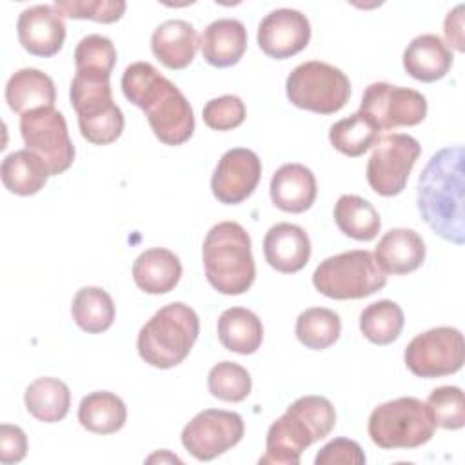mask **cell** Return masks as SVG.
Here are the masks:
<instances>
[{"instance_id":"1","label":"cell","mask_w":465,"mask_h":465,"mask_svg":"<svg viewBox=\"0 0 465 465\" xmlns=\"http://www.w3.org/2000/svg\"><path fill=\"white\" fill-rule=\"evenodd\" d=\"M124 96L140 107L154 133L165 145L185 143L194 131L193 107L183 93L153 64L134 62L122 74Z\"/></svg>"},{"instance_id":"2","label":"cell","mask_w":465,"mask_h":465,"mask_svg":"<svg viewBox=\"0 0 465 465\" xmlns=\"http://www.w3.org/2000/svg\"><path fill=\"white\" fill-rule=\"evenodd\" d=\"M418 211L443 240L461 245L463 227V147H443L430 156L418 180Z\"/></svg>"},{"instance_id":"3","label":"cell","mask_w":465,"mask_h":465,"mask_svg":"<svg viewBox=\"0 0 465 465\" xmlns=\"http://www.w3.org/2000/svg\"><path fill=\"white\" fill-rule=\"evenodd\" d=\"M336 411L323 396H302L271 423L265 438V454L260 463L298 465L302 452L314 441L331 434Z\"/></svg>"},{"instance_id":"4","label":"cell","mask_w":465,"mask_h":465,"mask_svg":"<svg viewBox=\"0 0 465 465\" xmlns=\"http://www.w3.org/2000/svg\"><path fill=\"white\" fill-rule=\"evenodd\" d=\"M207 282L222 294L234 296L251 289L256 267L251 238L236 222H220L209 229L202 245Z\"/></svg>"},{"instance_id":"5","label":"cell","mask_w":465,"mask_h":465,"mask_svg":"<svg viewBox=\"0 0 465 465\" xmlns=\"http://www.w3.org/2000/svg\"><path fill=\"white\" fill-rule=\"evenodd\" d=\"M200 332L198 314L182 302L163 305L140 329L136 349L140 358L156 369L182 363Z\"/></svg>"},{"instance_id":"6","label":"cell","mask_w":465,"mask_h":465,"mask_svg":"<svg viewBox=\"0 0 465 465\" xmlns=\"http://www.w3.org/2000/svg\"><path fill=\"white\" fill-rule=\"evenodd\" d=\"M71 105L78 116L82 136L94 145H107L120 138L125 120L113 100L107 76L74 73L69 89Z\"/></svg>"},{"instance_id":"7","label":"cell","mask_w":465,"mask_h":465,"mask_svg":"<svg viewBox=\"0 0 465 465\" xmlns=\"http://www.w3.org/2000/svg\"><path fill=\"white\" fill-rule=\"evenodd\" d=\"M387 274L371 251L354 249L325 258L312 274L318 292L332 300H360L383 289Z\"/></svg>"},{"instance_id":"8","label":"cell","mask_w":465,"mask_h":465,"mask_svg":"<svg viewBox=\"0 0 465 465\" xmlns=\"http://www.w3.org/2000/svg\"><path fill=\"white\" fill-rule=\"evenodd\" d=\"M434 421L418 398L403 396L378 405L369 416V436L381 449H416L434 436Z\"/></svg>"},{"instance_id":"9","label":"cell","mask_w":465,"mask_h":465,"mask_svg":"<svg viewBox=\"0 0 465 465\" xmlns=\"http://www.w3.org/2000/svg\"><path fill=\"white\" fill-rule=\"evenodd\" d=\"M285 93L289 102L300 109L332 114L349 102L351 82L341 69L311 60L296 65L289 73Z\"/></svg>"},{"instance_id":"10","label":"cell","mask_w":465,"mask_h":465,"mask_svg":"<svg viewBox=\"0 0 465 465\" xmlns=\"http://www.w3.org/2000/svg\"><path fill=\"white\" fill-rule=\"evenodd\" d=\"M420 154L421 145L411 134L392 133L381 136L367 162L365 174L371 189L381 196L400 194Z\"/></svg>"},{"instance_id":"11","label":"cell","mask_w":465,"mask_h":465,"mask_svg":"<svg viewBox=\"0 0 465 465\" xmlns=\"http://www.w3.org/2000/svg\"><path fill=\"white\" fill-rule=\"evenodd\" d=\"M403 360L407 369L420 378H440L454 374L463 367V334L454 327H434L414 336Z\"/></svg>"},{"instance_id":"12","label":"cell","mask_w":465,"mask_h":465,"mask_svg":"<svg viewBox=\"0 0 465 465\" xmlns=\"http://www.w3.org/2000/svg\"><path fill=\"white\" fill-rule=\"evenodd\" d=\"M20 134L25 149L36 153L53 176L71 167L74 145L69 138L64 114L54 107H42L22 114Z\"/></svg>"},{"instance_id":"13","label":"cell","mask_w":465,"mask_h":465,"mask_svg":"<svg viewBox=\"0 0 465 465\" xmlns=\"http://www.w3.org/2000/svg\"><path fill=\"white\" fill-rule=\"evenodd\" d=\"M360 113L369 116L380 131L418 125L427 116V98L409 87L374 82L367 85L361 96Z\"/></svg>"},{"instance_id":"14","label":"cell","mask_w":465,"mask_h":465,"mask_svg":"<svg viewBox=\"0 0 465 465\" xmlns=\"http://www.w3.org/2000/svg\"><path fill=\"white\" fill-rule=\"evenodd\" d=\"M243 420L238 412L205 409L182 430V445L200 461H211L243 438Z\"/></svg>"},{"instance_id":"15","label":"cell","mask_w":465,"mask_h":465,"mask_svg":"<svg viewBox=\"0 0 465 465\" xmlns=\"http://www.w3.org/2000/svg\"><path fill=\"white\" fill-rule=\"evenodd\" d=\"M262 176L258 154L245 147H234L222 154L211 178V191L220 203L236 205L247 200Z\"/></svg>"},{"instance_id":"16","label":"cell","mask_w":465,"mask_h":465,"mask_svg":"<svg viewBox=\"0 0 465 465\" xmlns=\"http://www.w3.org/2000/svg\"><path fill=\"white\" fill-rule=\"evenodd\" d=\"M311 40V24L296 9L280 7L263 16L258 25L260 49L276 60H285L307 47Z\"/></svg>"},{"instance_id":"17","label":"cell","mask_w":465,"mask_h":465,"mask_svg":"<svg viewBox=\"0 0 465 465\" xmlns=\"http://www.w3.org/2000/svg\"><path fill=\"white\" fill-rule=\"evenodd\" d=\"M22 47L35 56L56 54L65 40V22L54 5L36 4L24 9L16 22Z\"/></svg>"},{"instance_id":"18","label":"cell","mask_w":465,"mask_h":465,"mask_svg":"<svg viewBox=\"0 0 465 465\" xmlns=\"http://www.w3.org/2000/svg\"><path fill=\"white\" fill-rule=\"evenodd\" d=\"M265 262L283 274L302 271L311 258V240L305 229L294 223H276L263 238Z\"/></svg>"},{"instance_id":"19","label":"cell","mask_w":465,"mask_h":465,"mask_svg":"<svg viewBox=\"0 0 465 465\" xmlns=\"http://www.w3.org/2000/svg\"><path fill=\"white\" fill-rule=\"evenodd\" d=\"M271 200L285 213H305L316 200L314 173L302 163H283L271 178Z\"/></svg>"},{"instance_id":"20","label":"cell","mask_w":465,"mask_h":465,"mask_svg":"<svg viewBox=\"0 0 465 465\" xmlns=\"http://www.w3.org/2000/svg\"><path fill=\"white\" fill-rule=\"evenodd\" d=\"M372 254L385 274H407L423 263L425 242L416 231L398 227L381 236Z\"/></svg>"},{"instance_id":"21","label":"cell","mask_w":465,"mask_h":465,"mask_svg":"<svg viewBox=\"0 0 465 465\" xmlns=\"http://www.w3.org/2000/svg\"><path fill=\"white\" fill-rule=\"evenodd\" d=\"M200 47L209 65L220 69L236 65L247 49V29L236 18H218L205 27Z\"/></svg>"},{"instance_id":"22","label":"cell","mask_w":465,"mask_h":465,"mask_svg":"<svg viewBox=\"0 0 465 465\" xmlns=\"http://www.w3.org/2000/svg\"><path fill=\"white\" fill-rule=\"evenodd\" d=\"M450 47L432 33L420 35L411 40L403 51L405 71L420 82L441 80L452 67Z\"/></svg>"},{"instance_id":"23","label":"cell","mask_w":465,"mask_h":465,"mask_svg":"<svg viewBox=\"0 0 465 465\" xmlns=\"http://www.w3.org/2000/svg\"><path fill=\"white\" fill-rule=\"evenodd\" d=\"M200 42L193 24L185 20H167L151 36L153 54L169 69L187 67L196 54Z\"/></svg>"},{"instance_id":"24","label":"cell","mask_w":465,"mask_h":465,"mask_svg":"<svg viewBox=\"0 0 465 465\" xmlns=\"http://www.w3.org/2000/svg\"><path fill=\"white\" fill-rule=\"evenodd\" d=\"M182 276L180 258L163 247H153L138 254L133 263V280L147 294H165L173 291Z\"/></svg>"},{"instance_id":"25","label":"cell","mask_w":465,"mask_h":465,"mask_svg":"<svg viewBox=\"0 0 465 465\" xmlns=\"http://www.w3.org/2000/svg\"><path fill=\"white\" fill-rule=\"evenodd\" d=\"M56 89L51 76L35 67L13 73L5 84V102L13 113L25 114L35 109L53 107Z\"/></svg>"},{"instance_id":"26","label":"cell","mask_w":465,"mask_h":465,"mask_svg":"<svg viewBox=\"0 0 465 465\" xmlns=\"http://www.w3.org/2000/svg\"><path fill=\"white\" fill-rule=\"evenodd\" d=\"M0 176L4 187L18 196L36 194L51 176L45 162L29 149L9 153L2 160Z\"/></svg>"},{"instance_id":"27","label":"cell","mask_w":465,"mask_h":465,"mask_svg":"<svg viewBox=\"0 0 465 465\" xmlns=\"http://www.w3.org/2000/svg\"><path fill=\"white\" fill-rule=\"evenodd\" d=\"M220 343L238 354H254L263 340L262 320L245 307L225 309L218 318Z\"/></svg>"},{"instance_id":"28","label":"cell","mask_w":465,"mask_h":465,"mask_svg":"<svg viewBox=\"0 0 465 465\" xmlns=\"http://www.w3.org/2000/svg\"><path fill=\"white\" fill-rule=\"evenodd\" d=\"M24 403L27 412L44 423H56L64 420L71 407L69 387L51 376L36 378L24 394Z\"/></svg>"},{"instance_id":"29","label":"cell","mask_w":465,"mask_h":465,"mask_svg":"<svg viewBox=\"0 0 465 465\" xmlns=\"http://www.w3.org/2000/svg\"><path fill=\"white\" fill-rule=\"evenodd\" d=\"M127 409L120 396L109 391H96L82 398L78 421L94 434H113L125 425Z\"/></svg>"},{"instance_id":"30","label":"cell","mask_w":465,"mask_h":465,"mask_svg":"<svg viewBox=\"0 0 465 465\" xmlns=\"http://www.w3.org/2000/svg\"><path fill=\"white\" fill-rule=\"evenodd\" d=\"M332 214L338 229L358 242L374 240L381 227V220L374 205L356 194H341Z\"/></svg>"},{"instance_id":"31","label":"cell","mask_w":465,"mask_h":465,"mask_svg":"<svg viewBox=\"0 0 465 465\" xmlns=\"http://www.w3.org/2000/svg\"><path fill=\"white\" fill-rule=\"evenodd\" d=\"M71 314L74 323L87 334L107 331L114 322V303L102 287H82L76 291Z\"/></svg>"},{"instance_id":"32","label":"cell","mask_w":465,"mask_h":465,"mask_svg":"<svg viewBox=\"0 0 465 465\" xmlns=\"http://www.w3.org/2000/svg\"><path fill=\"white\" fill-rule=\"evenodd\" d=\"M380 127L358 111L331 125L329 142L341 154L356 158L367 153L380 140Z\"/></svg>"},{"instance_id":"33","label":"cell","mask_w":465,"mask_h":465,"mask_svg":"<svg viewBox=\"0 0 465 465\" xmlns=\"http://www.w3.org/2000/svg\"><path fill=\"white\" fill-rule=\"evenodd\" d=\"M296 338L302 345L312 351H323L334 345L341 332V320L338 312L325 307H311L300 312L294 327Z\"/></svg>"},{"instance_id":"34","label":"cell","mask_w":465,"mask_h":465,"mask_svg":"<svg viewBox=\"0 0 465 465\" xmlns=\"http://www.w3.org/2000/svg\"><path fill=\"white\" fill-rule=\"evenodd\" d=\"M403 323L401 307L391 300H378L367 305L360 314L361 334L376 345L392 343L400 336Z\"/></svg>"},{"instance_id":"35","label":"cell","mask_w":465,"mask_h":465,"mask_svg":"<svg viewBox=\"0 0 465 465\" xmlns=\"http://www.w3.org/2000/svg\"><path fill=\"white\" fill-rule=\"evenodd\" d=\"M114 64H116V49L107 36L87 35L76 44V49H74L76 73L111 78Z\"/></svg>"},{"instance_id":"36","label":"cell","mask_w":465,"mask_h":465,"mask_svg":"<svg viewBox=\"0 0 465 465\" xmlns=\"http://www.w3.org/2000/svg\"><path fill=\"white\" fill-rule=\"evenodd\" d=\"M207 387L222 401H242L251 394V376L234 361H220L209 371Z\"/></svg>"},{"instance_id":"37","label":"cell","mask_w":465,"mask_h":465,"mask_svg":"<svg viewBox=\"0 0 465 465\" xmlns=\"http://www.w3.org/2000/svg\"><path fill=\"white\" fill-rule=\"evenodd\" d=\"M427 409L436 427L458 430L465 425V401L460 387L441 385L427 398Z\"/></svg>"},{"instance_id":"38","label":"cell","mask_w":465,"mask_h":465,"mask_svg":"<svg viewBox=\"0 0 465 465\" xmlns=\"http://www.w3.org/2000/svg\"><path fill=\"white\" fill-rule=\"evenodd\" d=\"M62 16L74 20H94L113 24L122 18L127 4L124 0H56L53 4Z\"/></svg>"},{"instance_id":"39","label":"cell","mask_w":465,"mask_h":465,"mask_svg":"<svg viewBox=\"0 0 465 465\" xmlns=\"http://www.w3.org/2000/svg\"><path fill=\"white\" fill-rule=\"evenodd\" d=\"M202 118L205 125L214 131H231L243 124L245 104L236 94H223L203 105Z\"/></svg>"},{"instance_id":"40","label":"cell","mask_w":465,"mask_h":465,"mask_svg":"<svg viewBox=\"0 0 465 465\" xmlns=\"http://www.w3.org/2000/svg\"><path fill=\"white\" fill-rule=\"evenodd\" d=\"M365 454L361 447L354 440L347 438H334L329 443H325L316 458V465H363Z\"/></svg>"},{"instance_id":"41","label":"cell","mask_w":465,"mask_h":465,"mask_svg":"<svg viewBox=\"0 0 465 465\" xmlns=\"http://www.w3.org/2000/svg\"><path fill=\"white\" fill-rule=\"evenodd\" d=\"M27 452V438L25 432L9 423L0 425V463L11 465L24 460Z\"/></svg>"},{"instance_id":"42","label":"cell","mask_w":465,"mask_h":465,"mask_svg":"<svg viewBox=\"0 0 465 465\" xmlns=\"http://www.w3.org/2000/svg\"><path fill=\"white\" fill-rule=\"evenodd\" d=\"M463 4L456 5L452 11H449L447 18H445V24H443V33H445V38L447 42L458 49V51H463Z\"/></svg>"},{"instance_id":"43","label":"cell","mask_w":465,"mask_h":465,"mask_svg":"<svg viewBox=\"0 0 465 465\" xmlns=\"http://www.w3.org/2000/svg\"><path fill=\"white\" fill-rule=\"evenodd\" d=\"M154 460H160V461L169 460V461H176V463H180V460H178L176 456H173L169 450H162V452H156V454H153V456H149V458H147V461H154Z\"/></svg>"}]
</instances>
